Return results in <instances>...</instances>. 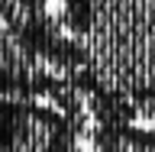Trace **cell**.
<instances>
[{"mask_svg": "<svg viewBox=\"0 0 155 152\" xmlns=\"http://www.w3.org/2000/svg\"><path fill=\"white\" fill-rule=\"evenodd\" d=\"M84 75L123 94L139 120L155 117V0H55Z\"/></svg>", "mask_w": 155, "mask_h": 152, "instance_id": "obj_1", "label": "cell"}, {"mask_svg": "<svg viewBox=\"0 0 155 152\" xmlns=\"http://www.w3.org/2000/svg\"><path fill=\"white\" fill-rule=\"evenodd\" d=\"M81 75V52L61 32L55 0H0V97L48 104Z\"/></svg>", "mask_w": 155, "mask_h": 152, "instance_id": "obj_2", "label": "cell"}, {"mask_svg": "<svg viewBox=\"0 0 155 152\" xmlns=\"http://www.w3.org/2000/svg\"><path fill=\"white\" fill-rule=\"evenodd\" d=\"M0 152H84V139L55 107L0 97Z\"/></svg>", "mask_w": 155, "mask_h": 152, "instance_id": "obj_3", "label": "cell"}, {"mask_svg": "<svg viewBox=\"0 0 155 152\" xmlns=\"http://www.w3.org/2000/svg\"><path fill=\"white\" fill-rule=\"evenodd\" d=\"M84 143L91 152H155V126H94Z\"/></svg>", "mask_w": 155, "mask_h": 152, "instance_id": "obj_4", "label": "cell"}]
</instances>
